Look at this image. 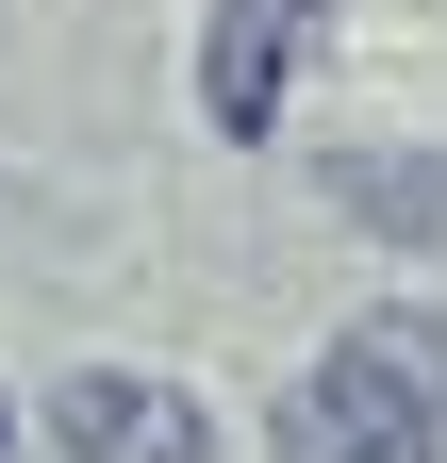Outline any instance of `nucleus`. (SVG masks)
Returning <instances> with one entry per match:
<instances>
[{
  "label": "nucleus",
  "mask_w": 447,
  "mask_h": 463,
  "mask_svg": "<svg viewBox=\"0 0 447 463\" xmlns=\"http://www.w3.org/2000/svg\"><path fill=\"white\" fill-rule=\"evenodd\" d=\"M282 463H431L447 447V315H365V331H331L299 397H282V430H265Z\"/></svg>",
  "instance_id": "nucleus-1"
},
{
  "label": "nucleus",
  "mask_w": 447,
  "mask_h": 463,
  "mask_svg": "<svg viewBox=\"0 0 447 463\" xmlns=\"http://www.w3.org/2000/svg\"><path fill=\"white\" fill-rule=\"evenodd\" d=\"M0 447H17V430H0Z\"/></svg>",
  "instance_id": "nucleus-4"
},
{
  "label": "nucleus",
  "mask_w": 447,
  "mask_h": 463,
  "mask_svg": "<svg viewBox=\"0 0 447 463\" xmlns=\"http://www.w3.org/2000/svg\"><path fill=\"white\" fill-rule=\"evenodd\" d=\"M50 447L67 463H215V414L149 364H83V381H50Z\"/></svg>",
  "instance_id": "nucleus-2"
},
{
  "label": "nucleus",
  "mask_w": 447,
  "mask_h": 463,
  "mask_svg": "<svg viewBox=\"0 0 447 463\" xmlns=\"http://www.w3.org/2000/svg\"><path fill=\"white\" fill-rule=\"evenodd\" d=\"M331 33V0H215L199 17V116L215 133H282V83H299V50Z\"/></svg>",
  "instance_id": "nucleus-3"
}]
</instances>
